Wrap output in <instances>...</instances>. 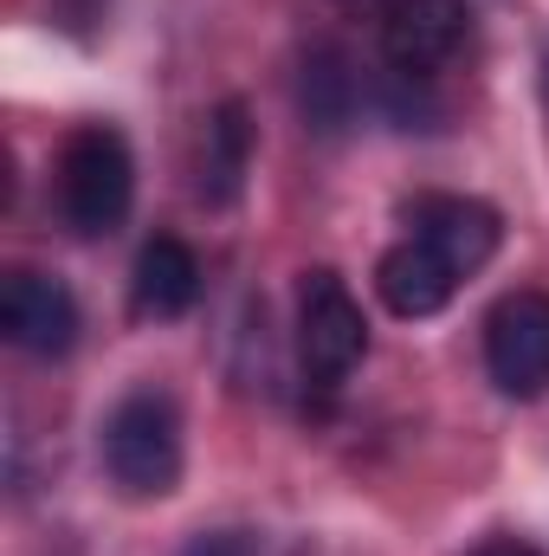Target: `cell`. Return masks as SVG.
<instances>
[{
  "instance_id": "11",
  "label": "cell",
  "mask_w": 549,
  "mask_h": 556,
  "mask_svg": "<svg viewBox=\"0 0 549 556\" xmlns=\"http://www.w3.org/2000/svg\"><path fill=\"white\" fill-rule=\"evenodd\" d=\"M297 104H304L310 130H323V137H336L356 117V72L336 46H310V59L297 72Z\"/></svg>"
},
{
  "instance_id": "5",
  "label": "cell",
  "mask_w": 549,
  "mask_h": 556,
  "mask_svg": "<svg viewBox=\"0 0 549 556\" xmlns=\"http://www.w3.org/2000/svg\"><path fill=\"white\" fill-rule=\"evenodd\" d=\"M472 39V7L465 0H388L382 13V52L401 85L439 78Z\"/></svg>"
},
{
  "instance_id": "8",
  "label": "cell",
  "mask_w": 549,
  "mask_h": 556,
  "mask_svg": "<svg viewBox=\"0 0 549 556\" xmlns=\"http://www.w3.org/2000/svg\"><path fill=\"white\" fill-rule=\"evenodd\" d=\"M459 285H465V278L452 273L426 240H413V233L375 260V291H382V304H388L395 317H408V324L439 317V311L452 304V291H459Z\"/></svg>"
},
{
  "instance_id": "2",
  "label": "cell",
  "mask_w": 549,
  "mask_h": 556,
  "mask_svg": "<svg viewBox=\"0 0 549 556\" xmlns=\"http://www.w3.org/2000/svg\"><path fill=\"white\" fill-rule=\"evenodd\" d=\"M104 472L124 498H168L181 485V408L162 389H130L104 415Z\"/></svg>"
},
{
  "instance_id": "4",
  "label": "cell",
  "mask_w": 549,
  "mask_h": 556,
  "mask_svg": "<svg viewBox=\"0 0 549 556\" xmlns=\"http://www.w3.org/2000/svg\"><path fill=\"white\" fill-rule=\"evenodd\" d=\"M485 376L511 402L549 395V291H505L485 311Z\"/></svg>"
},
{
  "instance_id": "12",
  "label": "cell",
  "mask_w": 549,
  "mask_h": 556,
  "mask_svg": "<svg viewBox=\"0 0 549 556\" xmlns=\"http://www.w3.org/2000/svg\"><path fill=\"white\" fill-rule=\"evenodd\" d=\"M181 556H259V538L253 531H201V538H188Z\"/></svg>"
},
{
  "instance_id": "9",
  "label": "cell",
  "mask_w": 549,
  "mask_h": 556,
  "mask_svg": "<svg viewBox=\"0 0 549 556\" xmlns=\"http://www.w3.org/2000/svg\"><path fill=\"white\" fill-rule=\"evenodd\" d=\"M130 304H137V317H155V324L188 317V311L201 304V260H194V247L175 240V233H155L137 253Z\"/></svg>"
},
{
  "instance_id": "3",
  "label": "cell",
  "mask_w": 549,
  "mask_h": 556,
  "mask_svg": "<svg viewBox=\"0 0 549 556\" xmlns=\"http://www.w3.org/2000/svg\"><path fill=\"white\" fill-rule=\"evenodd\" d=\"M369 356V317L336 266H310L297 278V363L317 389H343Z\"/></svg>"
},
{
  "instance_id": "10",
  "label": "cell",
  "mask_w": 549,
  "mask_h": 556,
  "mask_svg": "<svg viewBox=\"0 0 549 556\" xmlns=\"http://www.w3.org/2000/svg\"><path fill=\"white\" fill-rule=\"evenodd\" d=\"M253 155H259V124H253V111L240 98H227L207 117V137H201V201L233 207L246 175H253Z\"/></svg>"
},
{
  "instance_id": "1",
  "label": "cell",
  "mask_w": 549,
  "mask_h": 556,
  "mask_svg": "<svg viewBox=\"0 0 549 556\" xmlns=\"http://www.w3.org/2000/svg\"><path fill=\"white\" fill-rule=\"evenodd\" d=\"M52 194H59V220L78 233V240H104L130 220V201H137V155L124 130L111 124H78L65 149H59V175H52Z\"/></svg>"
},
{
  "instance_id": "13",
  "label": "cell",
  "mask_w": 549,
  "mask_h": 556,
  "mask_svg": "<svg viewBox=\"0 0 549 556\" xmlns=\"http://www.w3.org/2000/svg\"><path fill=\"white\" fill-rule=\"evenodd\" d=\"M472 556H544L537 544H524V538H491V544H478Z\"/></svg>"
},
{
  "instance_id": "7",
  "label": "cell",
  "mask_w": 549,
  "mask_h": 556,
  "mask_svg": "<svg viewBox=\"0 0 549 556\" xmlns=\"http://www.w3.org/2000/svg\"><path fill=\"white\" fill-rule=\"evenodd\" d=\"M408 227L413 240H426L459 278L485 273L491 253L505 247V214L478 194H420L408 207Z\"/></svg>"
},
{
  "instance_id": "6",
  "label": "cell",
  "mask_w": 549,
  "mask_h": 556,
  "mask_svg": "<svg viewBox=\"0 0 549 556\" xmlns=\"http://www.w3.org/2000/svg\"><path fill=\"white\" fill-rule=\"evenodd\" d=\"M78 298H72V285L52 273H33V266H20V273H7L0 285V337L13 343V350H26V356H65L72 343H78Z\"/></svg>"
}]
</instances>
